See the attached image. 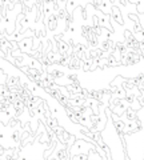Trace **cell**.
<instances>
[{
    "label": "cell",
    "mask_w": 144,
    "mask_h": 160,
    "mask_svg": "<svg viewBox=\"0 0 144 160\" xmlns=\"http://www.w3.org/2000/svg\"><path fill=\"white\" fill-rule=\"evenodd\" d=\"M112 13H113V18H115V20H116V23H119V24H123L122 13H120V11H119V8H116V7H113V8H112Z\"/></svg>",
    "instance_id": "obj_1"
},
{
    "label": "cell",
    "mask_w": 144,
    "mask_h": 160,
    "mask_svg": "<svg viewBox=\"0 0 144 160\" xmlns=\"http://www.w3.org/2000/svg\"><path fill=\"white\" fill-rule=\"evenodd\" d=\"M115 127H116V131L120 133V132L124 131V127H126V126H124L123 122H119V119H117V120H115Z\"/></svg>",
    "instance_id": "obj_2"
},
{
    "label": "cell",
    "mask_w": 144,
    "mask_h": 160,
    "mask_svg": "<svg viewBox=\"0 0 144 160\" xmlns=\"http://www.w3.org/2000/svg\"><path fill=\"white\" fill-rule=\"evenodd\" d=\"M126 115H127V119H128V120H135V119H136V113H135V111H131L130 108L127 109Z\"/></svg>",
    "instance_id": "obj_3"
},
{
    "label": "cell",
    "mask_w": 144,
    "mask_h": 160,
    "mask_svg": "<svg viewBox=\"0 0 144 160\" xmlns=\"http://www.w3.org/2000/svg\"><path fill=\"white\" fill-rule=\"evenodd\" d=\"M73 160H88L87 155H76V156H73Z\"/></svg>",
    "instance_id": "obj_4"
},
{
    "label": "cell",
    "mask_w": 144,
    "mask_h": 160,
    "mask_svg": "<svg viewBox=\"0 0 144 160\" xmlns=\"http://www.w3.org/2000/svg\"><path fill=\"white\" fill-rule=\"evenodd\" d=\"M127 102L128 103H132L133 102V96H132V95H131V96H127Z\"/></svg>",
    "instance_id": "obj_5"
}]
</instances>
